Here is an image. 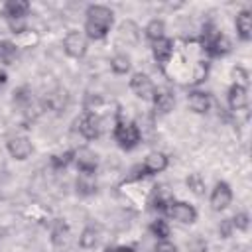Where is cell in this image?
Returning a JSON list of instances; mask_svg holds the SVG:
<instances>
[{
	"mask_svg": "<svg viewBox=\"0 0 252 252\" xmlns=\"http://www.w3.org/2000/svg\"><path fill=\"white\" fill-rule=\"evenodd\" d=\"M16 51H18V47H16L14 41L2 39L0 41V63L2 65H10L14 61V57H16Z\"/></svg>",
	"mask_w": 252,
	"mask_h": 252,
	"instance_id": "cell-20",
	"label": "cell"
},
{
	"mask_svg": "<svg viewBox=\"0 0 252 252\" xmlns=\"http://www.w3.org/2000/svg\"><path fill=\"white\" fill-rule=\"evenodd\" d=\"M112 22H114V14L110 8H106L102 4H93L87 8L85 32L91 39H102L110 32Z\"/></svg>",
	"mask_w": 252,
	"mask_h": 252,
	"instance_id": "cell-1",
	"label": "cell"
},
{
	"mask_svg": "<svg viewBox=\"0 0 252 252\" xmlns=\"http://www.w3.org/2000/svg\"><path fill=\"white\" fill-rule=\"evenodd\" d=\"M79 244H81L83 248H93V246L96 244V228L87 226V228L81 232V236H79Z\"/></svg>",
	"mask_w": 252,
	"mask_h": 252,
	"instance_id": "cell-27",
	"label": "cell"
},
{
	"mask_svg": "<svg viewBox=\"0 0 252 252\" xmlns=\"http://www.w3.org/2000/svg\"><path fill=\"white\" fill-rule=\"evenodd\" d=\"M67 238H69V226L63 220H57L51 228V240L55 244H63V242H67Z\"/></svg>",
	"mask_w": 252,
	"mask_h": 252,
	"instance_id": "cell-22",
	"label": "cell"
},
{
	"mask_svg": "<svg viewBox=\"0 0 252 252\" xmlns=\"http://www.w3.org/2000/svg\"><path fill=\"white\" fill-rule=\"evenodd\" d=\"M185 183H187V187H189L195 195H203V193H205V181H203L201 173H191Z\"/></svg>",
	"mask_w": 252,
	"mask_h": 252,
	"instance_id": "cell-26",
	"label": "cell"
},
{
	"mask_svg": "<svg viewBox=\"0 0 252 252\" xmlns=\"http://www.w3.org/2000/svg\"><path fill=\"white\" fill-rule=\"evenodd\" d=\"M104 252H134L132 246H112V248H106Z\"/></svg>",
	"mask_w": 252,
	"mask_h": 252,
	"instance_id": "cell-32",
	"label": "cell"
},
{
	"mask_svg": "<svg viewBox=\"0 0 252 252\" xmlns=\"http://www.w3.org/2000/svg\"><path fill=\"white\" fill-rule=\"evenodd\" d=\"M163 32H165V26H163L161 20H152V22L146 26V37H148L152 43L158 41V39H161V37H165Z\"/></svg>",
	"mask_w": 252,
	"mask_h": 252,
	"instance_id": "cell-21",
	"label": "cell"
},
{
	"mask_svg": "<svg viewBox=\"0 0 252 252\" xmlns=\"http://www.w3.org/2000/svg\"><path fill=\"white\" fill-rule=\"evenodd\" d=\"M77 163V169L81 173H94L96 171V165H98V159L94 156V152H91L89 148H81L75 152V159Z\"/></svg>",
	"mask_w": 252,
	"mask_h": 252,
	"instance_id": "cell-10",
	"label": "cell"
},
{
	"mask_svg": "<svg viewBox=\"0 0 252 252\" xmlns=\"http://www.w3.org/2000/svg\"><path fill=\"white\" fill-rule=\"evenodd\" d=\"M77 191L81 195H91L96 191V181H94V173H79L77 179Z\"/></svg>",
	"mask_w": 252,
	"mask_h": 252,
	"instance_id": "cell-19",
	"label": "cell"
},
{
	"mask_svg": "<svg viewBox=\"0 0 252 252\" xmlns=\"http://www.w3.org/2000/svg\"><path fill=\"white\" fill-rule=\"evenodd\" d=\"M77 124H79V132H81L83 138H87V140H94V138L100 136V120H98L96 114L87 112V114H83V116L79 118Z\"/></svg>",
	"mask_w": 252,
	"mask_h": 252,
	"instance_id": "cell-9",
	"label": "cell"
},
{
	"mask_svg": "<svg viewBox=\"0 0 252 252\" xmlns=\"http://www.w3.org/2000/svg\"><path fill=\"white\" fill-rule=\"evenodd\" d=\"M112 134H114L116 144L122 150H134L140 144V138H142L138 126L134 122H128V120H118Z\"/></svg>",
	"mask_w": 252,
	"mask_h": 252,
	"instance_id": "cell-3",
	"label": "cell"
},
{
	"mask_svg": "<svg viewBox=\"0 0 252 252\" xmlns=\"http://www.w3.org/2000/svg\"><path fill=\"white\" fill-rule=\"evenodd\" d=\"M6 81H8V75H6L4 71H0V87H2V85H4Z\"/></svg>",
	"mask_w": 252,
	"mask_h": 252,
	"instance_id": "cell-33",
	"label": "cell"
},
{
	"mask_svg": "<svg viewBox=\"0 0 252 252\" xmlns=\"http://www.w3.org/2000/svg\"><path fill=\"white\" fill-rule=\"evenodd\" d=\"M167 167V156L161 152H152L146 156L144 163L138 167L142 171V175H154V173H161Z\"/></svg>",
	"mask_w": 252,
	"mask_h": 252,
	"instance_id": "cell-8",
	"label": "cell"
},
{
	"mask_svg": "<svg viewBox=\"0 0 252 252\" xmlns=\"http://www.w3.org/2000/svg\"><path fill=\"white\" fill-rule=\"evenodd\" d=\"M73 159H75V152H73V150H67V152H63V154L51 156V165H53L55 169H63V167H67Z\"/></svg>",
	"mask_w": 252,
	"mask_h": 252,
	"instance_id": "cell-24",
	"label": "cell"
},
{
	"mask_svg": "<svg viewBox=\"0 0 252 252\" xmlns=\"http://www.w3.org/2000/svg\"><path fill=\"white\" fill-rule=\"evenodd\" d=\"M234 24H236V32H238L240 39L248 41L252 37V16H250V12L248 10H240L236 14V22Z\"/></svg>",
	"mask_w": 252,
	"mask_h": 252,
	"instance_id": "cell-18",
	"label": "cell"
},
{
	"mask_svg": "<svg viewBox=\"0 0 252 252\" xmlns=\"http://www.w3.org/2000/svg\"><path fill=\"white\" fill-rule=\"evenodd\" d=\"M87 37H85V33H81V32H77V30H71L67 35H65V39H63V49H65V53L69 55V57H75V59H81L85 53H87Z\"/></svg>",
	"mask_w": 252,
	"mask_h": 252,
	"instance_id": "cell-4",
	"label": "cell"
},
{
	"mask_svg": "<svg viewBox=\"0 0 252 252\" xmlns=\"http://www.w3.org/2000/svg\"><path fill=\"white\" fill-rule=\"evenodd\" d=\"M130 89L142 100H152L154 98V93H156V87H154L152 79L146 73H134L132 79H130Z\"/></svg>",
	"mask_w": 252,
	"mask_h": 252,
	"instance_id": "cell-5",
	"label": "cell"
},
{
	"mask_svg": "<svg viewBox=\"0 0 252 252\" xmlns=\"http://www.w3.org/2000/svg\"><path fill=\"white\" fill-rule=\"evenodd\" d=\"M152 100H154L156 110H158V112H161V114L171 112V110H173V106H175V96H173L169 91H156Z\"/></svg>",
	"mask_w": 252,
	"mask_h": 252,
	"instance_id": "cell-17",
	"label": "cell"
},
{
	"mask_svg": "<svg viewBox=\"0 0 252 252\" xmlns=\"http://www.w3.org/2000/svg\"><path fill=\"white\" fill-rule=\"evenodd\" d=\"M154 252H177V246H175V244H171L169 240H161V242H158V244H156Z\"/></svg>",
	"mask_w": 252,
	"mask_h": 252,
	"instance_id": "cell-30",
	"label": "cell"
},
{
	"mask_svg": "<svg viewBox=\"0 0 252 252\" xmlns=\"http://www.w3.org/2000/svg\"><path fill=\"white\" fill-rule=\"evenodd\" d=\"M152 53H154L156 61H159V63L169 61V57H171V53H173V41L167 39V37H161V39L154 41V43H152Z\"/></svg>",
	"mask_w": 252,
	"mask_h": 252,
	"instance_id": "cell-16",
	"label": "cell"
},
{
	"mask_svg": "<svg viewBox=\"0 0 252 252\" xmlns=\"http://www.w3.org/2000/svg\"><path fill=\"white\" fill-rule=\"evenodd\" d=\"M219 232H220V236H222V238H228V236H230V232H232V220H230V219L222 220V224L219 226Z\"/></svg>",
	"mask_w": 252,
	"mask_h": 252,
	"instance_id": "cell-31",
	"label": "cell"
},
{
	"mask_svg": "<svg viewBox=\"0 0 252 252\" xmlns=\"http://www.w3.org/2000/svg\"><path fill=\"white\" fill-rule=\"evenodd\" d=\"M150 230H152V234L158 236L159 240H167V236H169V226H167V222H165L163 219L154 220V222L150 224Z\"/></svg>",
	"mask_w": 252,
	"mask_h": 252,
	"instance_id": "cell-25",
	"label": "cell"
},
{
	"mask_svg": "<svg viewBox=\"0 0 252 252\" xmlns=\"http://www.w3.org/2000/svg\"><path fill=\"white\" fill-rule=\"evenodd\" d=\"M203 49L211 57H224L226 53H230L232 43L224 33H220L217 30H207L203 33Z\"/></svg>",
	"mask_w": 252,
	"mask_h": 252,
	"instance_id": "cell-2",
	"label": "cell"
},
{
	"mask_svg": "<svg viewBox=\"0 0 252 252\" xmlns=\"http://www.w3.org/2000/svg\"><path fill=\"white\" fill-rule=\"evenodd\" d=\"M30 100H32V94H30L28 87H20L14 91V102L16 104H28Z\"/></svg>",
	"mask_w": 252,
	"mask_h": 252,
	"instance_id": "cell-28",
	"label": "cell"
},
{
	"mask_svg": "<svg viewBox=\"0 0 252 252\" xmlns=\"http://www.w3.org/2000/svg\"><path fill=\"white\" fill-rule=\"evenodd\" d=\"M8 152L14 159H26L33 152V146L26 136H16L8 142Z\"/></svg>",
	"mask_w": 252,
	"mask_h": 252,
	"instance_id": "cell-12",
	"label": "cell"
},
{
	"mask_svg": "<svg viewBox=\"0 0 252 252\" xmlns=\"http://www.w3.org/2000/svg\"><path fill=\"white\" fill-rule=\"evenodd\" d=\"M248 102V94H246V87L234 83L230 89H228V106L230 110H242Z\"/></svg>",
	"mask_w": 252,
	"mask_h": 252,
	"instance_id": "cell-14",
	"label": "cell"
},
{
	"mask_svg": "<svg viewBox=\"0 0 252 252\" xmlns=\"http://www.w3.org/2000/svg\"><path fill=\"white\" fill-rule=\"evenodd\" d=\"M110 69L116 73V75H124L128 69H130V57L120 53V55H114L112 61H110Z\"/></svg>",
	"mask_w": 252,
	"mask_h": 252,
	"instance_id": "cell-23",
	"label": "cell"
},
{
	"mask_svg": "<svg viewBox=\"0 0 252 252\" xmlns=\"http://www.w3.org/2000/svg\"><path fill=\"white\" fill-rule=\"evenodd\" d=\"M230 220H232V228H238V230H246L248 228V215L246 213H238Z\"/></svg>",
	"mask_w": 252,
	"mask_h": 252,
	"instance_id": "cell-29",
	"label": "cell"
},
{
	"mask_svg": "<svg viewBox=\"0 0 252 252\" xmlns=\"http://www.w3.org/2000/svg\"><path fill=\"white\" fill-rule=\"evenodd\" d=\"M165 213H167L173 220H179V222H183V224H191V222H195V219H197L195 207L189 205V203H183V201H173Z\"/></svg>",
	"mask_w": 252,
	"mask_h": 252,
	"instance_id": "cell-6",
	"label": "cell"
},
{
	"mask_svg": "<svg viewBox=\"0 0 252 252\" xmlns=\"http://www.w3.org/2000/svg\"><path fill=\"white\" fill-rule=\"evenodd\" d=\"M211 102H213V98H211V94L205 93V91H189V94H187V104H189V108H191L193 112H197V114L207 112V110L211 108Z\"/></svg>",
	"mask_w": 252,
	"mask_h": 252,
	"instance_id": "cell-13",
	"label": "cell"
},
{
	"mask_svg": "<svg viewBox=\"0 0 252 252\" xmlns=\"http://www.w3.org/2000/svg\"><path fill=\"white\" fill-rule=\"evenodd\" d=\"M230 201H232V189H230V185L226 181H219L215 185L213 193H211V207H213V211L226 209L230 205Z\"/></svg>",
	"mask_w": 252,
	"mask_h": 252,
	"instance_id": "cell-7",
	"label": "cell"
},
{
	"mask_svg": "<svg viewBox=\"0 0 252 252\" xmlns=\"http://www.w3.org/2000/svg\"><path fill=\"white\" fill-rule=\"evenodd\" d=\"M30 12V4L26 0H8L4 6H2V14L4 18H8L10 22H18V20H24Z\"/></svg>",
	"mask_w": 252,
	"mask_h": 252,
	"instance_id": "cell-11",
	"label": "cell"
},
{
	"mask_svg": "<svg viewBox=\"0 0 252 252\" xmlns=\"http://www.w3.org/2000/svg\"><path fill=\"white\" fill-rule=\"evenodd\" d=\"M173 201H175V199H173L171 191H169V189H165V187H156V189H154V193H152V199H150L152 207H154V209H158V211H161V213H165Z\"/></svg>",
	"mask_w": 252,
	"mask_h": 252,
	"instance_id": "cell-15",
	"label": "cell"
}]
</instances>
